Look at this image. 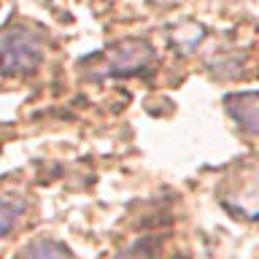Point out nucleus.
<instances>
[{
    "mask_svg": "<svg viewBox=\"0 0 259 259\" xmlns=\"http://www.w3.org/2000/svg\"><path fill=\"white\" fill-rule=\"evenodd\" d=\"M157 62V49L149 38H121L113 40L84 62V76L89 81H103V78H130V76H143L149 73Z\"/></svg>",
    "mask_w": 259,
    "mask_h": 259,
    "instance_id": "obj_1",
    "label": "nucleus"
},
{
    "mask_svg": "<svg viewBox=\"0 0 259 259\" xmlns=\"http://www.w3.org/2000/svg\"><path fill=\"white\" fill-rule=\"evenodd\" d=\"M46 57V35L30 19H11L0 30V73L8 78L32 76Z\"/></svg>",
    "mask_w": 259,
    "mask_h": 259,
    "instance_id": "obj_2",
    "label": "nucleus"
},
{
    "mask_svg": "<svg viewBox=\"0 0 259 259\" xmlns=\"http://www.w3.org/2000/svg\"><path fill=\"white\" fill-rule=\"evenodd\" d=\"M222 205H224V210H230L235 219L256 222L259 219V170H254L251 176L238 178L230 189H224L222 192Z\"/></svg>",
    "mask_w": 259,
    "mask_h": 259,
    "instance_id": "obj_3",
    "label": "nucleus"
},
{
    "mask_svg": "<svg viewBox=\"0 0 259 259\" xmlns=\"http://www.w3.org/2000/svg\"><path fill=\"white\" fill-rule=\"evenodd\" d=\"M224 111L243 135H259V89L224 95Z\"/></svg>",
    "mask_w": 259,
    "mask_h": 259,
    "instance_id": "obj_4",
    "label": "nucleus"
},
{
    "mask_svg": "<svg viewBox=\"0 0 259 259\" xmlns=\"http://www.w3.org/2000/svg\"><path fill=\"white\" fill-rule=\"evenodd\" d=\"M16 259H76V256H73V251L65 246L62 240L35 238V240H30L27 246L19 251Z\"/></svg>",
    "mask_w": 259,
    "mask_h": 259,
    "instance_id": "obj_5",
    "label": "nucleus"
},
{
    "mask_svg": "<svg viewBox=\"0 0 259 259\" xmlns=\"http://www.w3.org/2000/svg\"><path fill=\"white\" fill-rule=\"evenodd\" d=\"M24 213V200L19 197H0V238L14 232V227L19 224Z\"/></svg>",
    "mask_w": 259,
    "mask_h": 259,
    "instance_id": "obj_6",
    "label": "nucleus"
},
{
    "mask_svg": "<svg viewBox=\"0 0 259 259\" xmlns=\"http://www.w3.org/2000/svg\"><path fill=\"white\" fill-rule=\"evenodd\" d=\"M202 35H205V27H200V24H194V22H184L178 30H173L170 40H173V46H178L181 52H192V49H197Z\"/></svg>",
    "mask_w": 259,
    "mask_h": 259,
    "instance_id": "obj_7",
    "label": "nucleus"
},
{
    "mask_svg": "<svg viewBox=\"0 0 259 259\" xmlns=\"http://www.w3.org/2000/svg\"><path fill=\"white\" fill-rule=\"evenodd\" d=\"M116 259H154V254H151V243H149V240H138V243H133L130 248L119 251Z\"/></svg>",
    "mask_w": 259,
    "mask_h": 259,
    "instance_id": "obj_8",
    "label": "nucleus"
},
{
    "mask_svg": "<svg viewBox=\"0 0 259 259\" xmlns=\"http://www.w3.org/2000/svg\"><path fill=\"white\" fill-rule=\"evenodd\" d=\"M154 3H165V0H154Z\"/></svg>",
    "mask_w": 259,
    "mask_h": 259,
    "instance_id": "obj_9",
    "label": "nucleus"
}]
</instances>
